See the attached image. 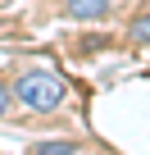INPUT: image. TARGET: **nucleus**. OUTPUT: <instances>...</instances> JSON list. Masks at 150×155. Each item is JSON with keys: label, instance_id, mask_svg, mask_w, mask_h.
<instances>
[{"label": "nucleus", "instance_id": "1", "mask_svg": "<svg viewBox=\"0 0 150 155\" xmlns=\"http://www.w3.org/2000/svg\"><path fill=\"white\" fill-rule=\"evenodd\" d=\"M9 87H14V101L23 110H32V114H55L68 101V82H64L55 68H46V64H27Z\"/></svg>", "mask_w": 150, "mask_h": 155}, {"label": "nucleus", "instance_id": "2", "mask_svg": "<svg viewBox=\"0 0 150 155\" xmlns=\"http://www.w3.org/2000/svg\"><path fill=\"white\" fill-rule=\"evenodd\" d=\"M114 14V0H64V18L73 23H100Z\"/></svg>", "mask_w": 150, "mask_h": 155}, {"label": "nucleus", "instance_id": "3", "mask_svg": "<svg viewBox=\"0 0 150 155\" xmlns=\"http://www.w3.org/2000/svg\"><path fill=\"white\" fill-rule=\"evenodd\" d=\"M82 146L78 141H73V137H50V141H37L27 155H78Z\"/></svg>", "mask_w": 150, "mask_h": 155}, {"label": "nucleus", "instance_id": "4", "mask_svg": "<svg viewBox=\"0 0 150 155\" xmlns=\"http://www.w3.org/2000/svg\"><path fill=\"white\" fill-rule=\"evenodd\" d=\"M127 41L141 46V50H150V14H136V18L127 23Z\"/></svg>", "mask_w": 150, "mask_h": 155}, {"label": "nucleus", "instance_id": "5", "mask_svg": "<svg viewBox=\"0 0 150 155\" xmlns=\"http://www.w3.org/2000/svg\"><path fill=\"white\" fill-rule=\"evenodd\" d=\"M9 105H14V87L5 82V78H0V119L9 114Z\"/></svg>", "mask_w": 150, "mask_h": 155}]
</instances>
